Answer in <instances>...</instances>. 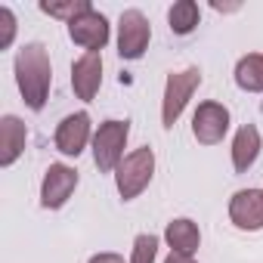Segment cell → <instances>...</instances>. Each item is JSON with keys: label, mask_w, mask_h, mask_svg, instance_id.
<instances>
[{"label": "cell", "mask_w": 263, "mask_h": 263, "mask_svg": "<svg viewBox=\"0 0 263 263\" xmlns=\"http://www.w3.org/2000/svg\"><path fill=\"white\" fill-rule=\"evenodd\" d=\"M78 189V171L68 164H50L41 183V204L47 211H59Z\"/></svg>", "instance_id": "obj_8"}, {"label": "cell", "mask_w": 263, "mask_h": 263, "mask_svg": "<svg viewBox=\"0 0 263 263\" xmlns=\"http://www.w3.org/2000/svg\"><path fill=\"white\" fill-rule=\"evenodd\" d=\"M164 263H195V260H192V257H186V254H174V251H171V254L164 257Z\"/></svg>", "instance_id": "obj_21"}, {"label": "cell", "mask_w": 263, "mask_h": 263, "mask_svg": "<svg viewBox=\"0 0 263 263\" xmlns=\"http://www.w3.org/2000/svg\"><path fill=\"white\" fill-rule=\"evenodd\" d=\"M235 84L245 93H263V53H248L235 62Z\"/></svg>", "instance_id": "obj_15"}, {"label": "cell", "mask_w": 263, "mask_h": 263, "mask_svg": "<svg viewBox=\"0 0 263 263\" xmlns=\"http://www.w3.org/2000/svg\"><path fill=\"white\" fill-rule=\"evenodd\" d=\"M201 87V68H183V71H171L167 84H164V99H161V121L164 127H174L183 115V108L189 105L192 93Z\"/></svg>", "instance_id": "obj_3"}, {"label": "cell", "mask_w": 263, "mask_h": 263, "mask_svg": "<svg viewBox=\"0 0 263 263\" xmlns=\"http://www.w3.org/2000/svg\"><path fill=\"white\" fill-rule=\"evenodd\" d=\"M167 22H171L174 34H192L198 28V22H201L198 4L195 0H177V4L167 10Z\"/></svg>", "instance_id": "obj_16"}, {"label": "cell", "mask_w": 263, "mask_h": 263, "mask_svg": "<svg viewBox=\"0 0 263 263\" xmlns=\"http://www.w3.org/2000/svg\"><path fill=\"white\" fill-rule=\"evenodd\" d=\"M158 257V235L143 232L134 238V251H130V263H155Z\"/></svg>", "instance_id": "obj_18"}, {"label": "cell", "mask_w": 263, "mask_h": 263, "mask_svg": "<svg viewBox=\"0 0 263 263\" xmlns=\"http://www.w3.org/2000/svg\"><path fill=\"white\" fill-rule=\"evenodd\" d=\"M16 41V16L10 7H0V50H10Z\"/></svg>", "instance_id": "obj_19"}, {"label": "cell", "mask_w": 263, "mask_h": 263, "mask_svg": "<svg viewBox=\"0 0 263 263\" xmlns=\"http://www.w3.org/2000/svg\"><path fill=\"white\" fill-rule=\"evenodd\" d=\"M164 241L174 254H186L192 257L201 245V232H198V223H192L189 217H180V220H171L167 229H164Z\"/></svg>", "instance_id": "obj_14"}, {"label": "cell", "mask_w": 263, "mask_h": 263, "mask_svg": "<svg viewBox=\"0 0 263 263\" xmlns=\"http://www.w3.org/2000/svg\"><path fill=\"white\" fill-rule=\"evenodd\" d=\"M102 87V53H84L71 65V90L81 102H93Z\"/></svg>", "instance_id": "obj_10"}, {"label": "cell", "mask_w": 263, "mask_h": 263, "mask_svg": "<svg viewBox=\"0 0 263 263\" xmlns=\"http://www.w3.org/2000/svg\"><path fill=\"white\" fill-rule=\"evenodd\" d=\"M152 41V25L140 10H124L118 19V56L134 62L143 59V53L149 50Z\"/></svg>", "instance_id": "obj_5"}, {"label": "cell", "mask_w": 263, "mask_h": 263, "mask_svg": "<svg viewBox=\"0 0 263 263\" xmlns=\"http://www.w3.org/2000/svg\"><path fill=\"white\" fill-rule=\"evenodd\" d=\"M68 37L78 47H84L87 53H99L108 44V19L102 13L90 10V13L78 16L74 22H68Z\"/></svg>", "instance_id": "obj_9"}, {"label": "cell", "mask_w": 263, "mask_h": 263, "mask_svg": "<svg viewBox=\"0 0 263 263\" xmlns=\"http://www.w3.org/2000/svg\"><path fill=\"white\" fill-rule=\"evenodd\" d=\"M229 220L245 232L263 229V189H238L229 198Z\"/></svg>", "instance_id": "obj_11"}, {"label": "cell", "mask_w": 263, "mask_h": 263, "mask_svg": "<svg viewBox=\"0 0 263 263\" xmlns=\"http://www.w3.org/2000/svg\"><path fill=\"white\" fill-rule=\"evenodd\" d=\"M152 174H155V152L149 146L143 149H134L130 155H124V161L118 164L115 171V186H118V195L124 201H134L146 192V186L152 183Z\"/></svg>", "instance_id": "obj_2"}, {"label": "cell", "mask_w": 263, "mask_h": 263, "mask_svg": "<svg viewBox=\"0 0 263 263\" xmlns=\"http://www.w3.org/2000/svg\"><path fill=\"white\" fill-rule=\"evenodd\" d=\"M53 143H56V152H62L68 158H78L87 149V143H93V121H90V115L87 111L65 115L59 121V127H56Z\"/></svg>", "instance_id": "obj_6"}, {"label": "cell", "mask_w": 263, "mask_h": 263, "mask_svg": "<svg viewBox=\"0 0 263 263\" xmlns=\"http://www.w3.org/2000/svg\"><path fill=\"white\" fill-rule=\"evenodd\" d=\"M25 140H28V130L22 118L16 115L0 118V167H13L19 161V155L25 152Z\"/></svg>", "instance_id": "obj_12"}, {"label": "cell", "mask_w": 263, "mask_h": 263, "mask_svg": "<svg viewBox=\"0 0 263 263\" xmlns=\"http://www.w3.org/2000/svg\"><path fill=\"white\" fill-rule=\"evenodd\" d=\"M260 149H263L260 130L254 124H241L235 130V140H232V167H235V174H248L257 164Z\"/></svg>", "instance_id": "obj_13"}, {"label": "cell", "mask_w": 263, "mask_h": 263, "mask_svg": "<svg viewBox=\"0 0 263 263\" xmlns=\"http://www.w3.org/2000/svg\"><path fill=\"white\" fill-rule=\"evenodd\" d=\"M90 263H124V257H121V254H111V251H105V254H96V257H90Z\"/></svg>", "instance_id": "obj_20"}, {"label": "cell", "mask_w": 263, "mask_h": 263, "mask_svg": "<svg viewBox=\"0 0 263 263\" xmlns=\"http://www.w3.org/2000/svg\"><path fill=\"white\" fill-rule=\"evenodd\" d=\"M229 134V108L220 102H201L192 115V137L201 146H217Z\"/></svg>", "instance_id": "obj_7"}, {"label": "cell", "mask_w": 263, "mask_h": 263, "mask_svg": "<svg viewBox=\"0 0 263 263\" xmlns=\"http://www.w3.org/2000/svg\"><path fill=\"white\" fill-rule=\"evenodd\" d=\"M16 84H19L25 105L31 111H44L50 99V87H53V65H50V53L44 44L31 41L16 53Z\"/></svg>", "instance_id": "obj_1"}, {"label": "cell", "mask_w": 263, "mask_h": 263, "mask_svg": "<svg viewBox=\"0 0 263 263\" xmlns=\"http://www.w3.org/2000/svg\"><path fill=\"white\" fill-rule=\"evenodd\" d=\"M130 137V124L127 121H105L99 124V130L93 134V161L102 174L118 171V164L124 161V146Z\"/></svg>", "instance_id": "obj_4"}, {"label": "cell", "mask_w": 263, "mask_h": 263, "mask_svg": "<svg viewBox=\"0 0 263 263\" xmlns=\"http://www.w3.org/2000/svg\"><path fill=\"white\" fill-rule=\"evenodd\" d=\"M90 10H93L90 0H41V13H47L53 19H62L65 25L74 22L78 16L90 13Z\"/></svg>", "instance_id": "obj_17"}]
</instances>
